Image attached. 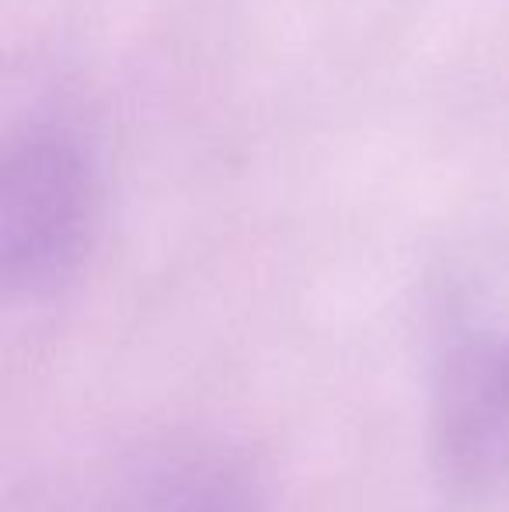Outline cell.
I'll return each mask as SVG.
<instances>
[{"mask_svg": "<svg viewBox=\"0 0 509 512\" xmlns=\"http://www.w3.org/2000/svg\"><path fill=\"white\" fill-rule=\"evenodd\" d=\"M105 512H269V485L234 446L175 443L143 457Z\"/></svg>", "mask_w": 509, "mask_h": 512, "instance_id": "3", "label": "cell"}, {"mask_svg": "<svg viewBox=\"0 0 509 512\" xmlns=\"http://www.w3.org/2000/svg\"><path fill=\"white\" fill-rule=\"evenodd\" d=\"M433 453L461 492L509 485V324L464 338L436 377Z\"/></svg>", "mask_w": 509, "mask_h": 512, "instance_id": "2", "label": "cell"}, {"mask_svg": "<svg viewBox=\"0 0 509 512\" xmlns=\"http://www.w3.org/2000/svg\"><path fill=\"white\" fill-rule=\"evenodd\" d=\"M102 223V161L60 105L28 108L0 150V286L46 304L77 283Z\"/></svg>", "mask_w": 509, "mask_h": 512, "instance_id": "1", "label": "cell"}]
</instances>
